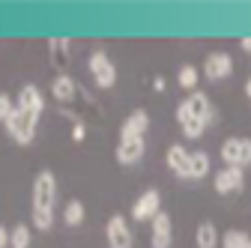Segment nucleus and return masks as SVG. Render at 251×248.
<instances>
[{
	"label": "nucleus",
	"instance_id": "nucleus-1",
	"mask_svg": "<svg viewBox=\"0 0 251 248\" xmlns=\"http://www.w3.org/2000/svg\"><path fill=\"white\" fill-rule=\"evenodd\" d=\"M39 111H21V108H15V114L6 120V132H9V138L15 141V144H33V138H36V126H39Z\"/></svg>",
	"mask_w": 251,
	"mask_h": 248
},
{
	"label": "nucleus",
	"instance_id": "nucleus-2",
	"mask_svg": "<svg viewBox=\"0 0 251 248\" xmlns=\"http://www.w3.org/2000/svg\"><path fill=\"white\" fill-rule=\"evenodd\" d=\"M87 66H90V72H93V81H96V87L111 90V87L117 84V66L111 63V57H108L105 51H93L90 60H87Z\"/></svg>",
	"mask_w": 251,
	"mask_h": 248
},
{
	"label": "nucleus",
	"instance_id": "nucleus-3",
	"mask_svg": "<svg viewBox=\"0 0 251 248\" xmlns=\"http://www.w3.org/2000/svg\"><path fill=\"white\" fill-rule=\"evenodd\" d=\"M225 168H245L251 165V138H227L222 144Z\"/></svg>",
	"mask_w": 251,
	"mask_h": 248
},
{
	"label": "nucleus",
	"instance_id": "nucleus-4",
	"mask_svg": "<svg viewBox=\"0 0 251 248\" xmlns=\"http://www.w3.org/2000/svg\"><path fill=\"white\" fill-rule=\"evenodd\" d=\"M54 203H57V176L51 171H39L33 179V206L54 209Z\"/></svg>",
	"mask_w": 251,
	"mask_h": 248
},
{
	"label": "nucleus",
	"instance_id": "nucleus-5",
	"mask_svg": "<svg viewBox=\"0 0 251 248\" xmlns=\"http://www.w3.org/2000/svg\"><path fill=\"white\" fill-rule=\"evenodd\" d=\"M105 239H108V248H132L135 245V233L129 227V222L123 215H111L108 224H105Z\"/></svg>",
	"mask_w": 251,
	"mask_h": 248
},
{
	"label": "nucleus",
	"instance_id": "nucleus-6",
	"mask_svg": "<svg viewBox=\"0 0 251 248\" xmlns=\"http://www.w3.org/2000/svg\"><path fill=\"white\" fill-rule=\"evenodd\" d=\"M159 212H162V195H159V189H147L132 203V222H152Z\"/></svg>",
	"mask_w": 251,
	"mask_h": 248
},
{
	"label": "nucleus",
	"instance_id": "nucleus-7",
	"mask_svg": "<svg viewBox=\"0 0 251 248\" xmlns=\"http://www.w3.org/2000/svg\"><path fill=\"white\" fill-rule=\"evenodd\" d=\"M233 72V57L227 51H212L203 57V75L209 81H225Z\"/></svg>",
	"mask_w": 251,
	"mask_h": 248
},
{
	"label": "nucleus",
	"instance_id": "nucleus-8",
	"mask_svg": "<svg viewBox=\"0 0 251 248\" xmlns=\"http://www.w3.org/2000/svg\"><path fill=\"white\" fill-rule=\"evenodd\" d=\"M144 152H147V144L144 138H120V147H117V162L120 165H138L144 159Z\"/></svg>",
	"mask_w": 251,
	"mask_h": 248
},
{
	"label": "nucleus",
	"instance_id": "nucleus-9",
	"mask_svg": "<svg viewBox=\"0 0 251 248\" xmlns=\"http://www.w3.org/2000/svg\"><path fill=\"white\" fill-rule=\"evenodd\" d=\"M242 189H245L242 168H222L215 174V192L218 195H230V192H242Z\"/></svg>",
	"mask_w": 251,
	"mask_h": 248
},
{
	"label": "nucleus",
	"instance_id": "nucleus-10",
	"mask_svg": "<svg viewBox=\"0 0 251 248\" xmlns=\"http://www.w3.org/2000/svg\"><path fill=\"white\" fill-rule=\"evenodd\" d=\"M174 245V222L168 212H159L152 219V248H171Z\"/></svg>",
	"mask_w": 251,
	"mask_h": 248
},
{
	"label": "nucleus",
	"instance_id": "nucleus-11",
	"mask_svg": "<svg viewBox=\"0 0 251 248\" xmlns=\"http://www.w3.org/2000/svg\"><path fill=\"white\" fill-rule=\"evenodd\" d=\"M150 129V114L144 108L132 111L129 117L123 120V126H120V138H144V132Z\"/></svg>",
	"mask_w": 251,
	"mask_h": 248
},
{
	"label": "nucleus",
	"instance_id": "nucleus-12",
	"mask_svg": "<svg viewBox=\"0 0 251 248\" xmlns=\"http://www.w3.org/2000/svg\"><path fill=\"white\" fill-rule=\"evenodd\" d=\"M165 165H168L176 176H188V168H192V152H188L182 144H174V147H168Z\"/></svg>",
	"mask_w": 251,
	"mask_h": 248
},
{
	"label": "nucleus",
	"instance_id": "nucleus-13",
	"mask_svg": "<svg viewBox=\"0 0 251 248\" xmlns=\"http://www.w3.org/2000/svg\"><path fill=\"white\" fill-rule=\"evenodd\" d=\"M15 108H21V111H45V102H42V93H39V87L36 84H24L21 90H18V96H15Z\"/></svg>",
	"mask_w": 251,
	"mask_h": 248
},
{
	"label": "nucleus",
	"instance_id": "nucleus-14",
	"mask_svg": "<svg viewBox=\"0 0 251 248\" xmlns=\"http://www.w3.org/2000/svg\"><path fill=\"white\" fill-rule=\"evenodd\" d=\"M185 105H188V111H192V117H195V120H201V123H209V120H212V102H209L206 93L195 90L192 96L185 99Z\"/></svg>",
	"mask_w": 251,
	"mask_h": 248
},
{
	"label": "nucleus",
	"instance_id": "nucleus-15",
	"mask_svg": "<svg viewBox=\"0 0 251 248\" xmlns=\"http://www.w3.org/2000/svg\"><path fill=\"white\" fill-rule=\"evenodd\" d=\"M69 48H72V42L66 39V36H51L48 39V54H51V66H57V69H63L69 63Z\"/></svg>",
	"mask_w": 251,
	"mask_h": 248
},
{
	"label": "nucleus",
	"instance_id": "nucleus-16",
	"mask_svg": "<svg viewBox=\"0 0 251 248\" xmlns=\"http://www.w3.org/2000/svg\"><path fill=\"white\" fill-rule=\"evenodd\" d=\"M75 93H78V84H75L69 75L54 78V84H51V96H54L57 102H72V99H75Z\"/></svg>",
	"mask_w": 251,
	"mask_h": 248
},
{
	"label": "nucleus",
	"instance_id": "nucleus-17",
	"mask_svg": "<svg viewBox=\"0 0 251 248\" xmlns=\"http://www.w3.org/2000/svg\"><path fill=\"white\" fill-rule=\"evenodd\" d=\"M195 242H198V248H218V245H222V236H218L212 222H201L198 233H195Z\"/></svg>",
	"mask_w": 251,
	"mask_h": 248
},
{
	"label": "nucleus",
	"instance_id": "nucleus-18",
	"mask_svg": "<svg viewBox=\"0 0 251 248\" xmlns=\"http://www.w3.org/2000/svg\"><path fill=\"white\" fill-rule=\"evenodd\" d=\"M84 215H87V209H84L81 200H69L66 206H63V222H66L69 227H81L84 224Z\"/></svg>",
	"mask_w": 251,
	"mask_h": 248
},
{
	"label": "nucleus",
	"instance_id": "nucleus-19",
	"mask_svg": "<svg viewBox=\"0 0 251 248\" xmlns=\"http://www.w3.org/2000/svg\"><path fill=\"white\" fill-rule=\"evenodd\" d=\"M222 248H251V233H245V230H225L222 233Z\"/></svg>",
	"mask_w": 251,
	"mask_h": 248
},
{
	"label": "nucleus",
	"instance_id": "nucleus-20",
	"mask_svg": "<svg viewBox=\"0 0 251 248\" xmlns=\"http://www.w3.org/2000/svg\"><path fill=\"white\" fill-rule=\"evenodd\" d=\"M209 174V156L206 152H192V168H188V176L192 179H203Z\"/></svg>",
	"mask_w": 251,
	"mask_h": 248
},
{
	"label": "nucleus",
	"instance_id": "nucleus-21",
	"mask_svg": "<svg viewBox=\"0 0 251 248\" xmlns=\"http://www.w3.org/2000/svg\"><path fill=\"white\" fill-rule=\"evenodd\" d=\"M176 81H179L182 90H192V93H195V87H198V81H201V72H198L195 66H179Z\"/></svg>",
	"mask_w": 251,
	"mask_h": 248
},
{
	"label": "nucleus",
	"instance_id": "nucleus-22",
	"mask_svg": "<svg viewBox=\"0 0 251 248\" xmlns=\"http://www.w3.org/2000/svg\"><path fill=\"white\" fill-rule=\"evenodd\" d=\"M30 245V227L27 224H15L9 233V248H27Z\"/></svg>",
	"mask_w": 251,
	"mask_h": 248
},
{
	"label": "nucleus",
	"instance_id": "nucleus-23",
	"mask_svg": "<svg viewBox=\"0 0 251 248\" xmlns=\"http://www.w3.org/2000/svg\"><path fill=\"white\" fill-rule=\"evenodd\" d=\"M179 129H182V135H185L188 141H198V138L203 135V129H206V123H201V120H195V117H188L185 123H179Z\"/></svg>",
	"mask_w": 251,
	"mask_h": 248
},
{
	"label": "nucleus",
	"instance_id": "nucleus-24",
	"mask_svg": "<svg viewBox=\"0 0 251 248\" xmlns=\"http://www.w3.org/2000/svg\"><path fill=\"white\" fill-rule=\"evenodd\" d=\"M51 224H54V209H39V206H33V227H36V230H51Z\"/></svg>",
	"mask_w": 251,
	"mask_h": 248
},
{
	"label": "nucleus",
	"instance_id": "nucleus-25",
	"mask_svg": "<svg viewBox=\"0 0 251 248\" xmlns=\"http://www.w3.org/2000/svg\"><path fill=\"white\" fill-rule=\"evenodd\" d=\"M12 114H15V102H12V96H9V93H0V123H6Z\"/></svg>",
	"mask_w": 251,
	"mask_h": 248
},
{
	"label": "nucleus",
	"instance_id": "nucleus-26",
	"mask_svg": "<svg viewBox=\"0 0 251 248\" xmlns=\"http://www.w3.org/2000/svg\"><path fill=\"white\" fill-rule=\"evenodd\" d=\"M84 138H87L84 123H75V129H72V141H84Z\"/></svg>",
	"mask_w": 251,
	"mask_h": 248
},
{
	"label": "nucleus",
	"instance_id": "nucleus-27",
	"mask_svg": "<svg viewBox=\"0 0 251 248\" xmlns=\"http://www.w3.org/2000/svg\"><path fill=\"white\" fill-rule=\"evenodd\" d=\"M9 227H3V224H0V248H9Z\"/></svg>",
	"mask_w": 251,
	"mask_h": 248
},
{
	"label": "nucleus",
	"instance_id": "nucleus-28",
	"mask_svg": "<svg viewBox=\"0 0 251 248\" xmlns=\"http://www.w3.org/2000/svg\"><path fill=\"white\" fill-rule=\"evenodd\" d=\"M165 87H168L165 78H152V90H155V93H165Z\"/></svg>",
	"mask_w": 251,
	"mask_h": 248
},
{
	"label": "nucleus",
	"instance_id": "nucleus-29",
	"mask_svg": "<svg viewBox=\"0 0 251 248\" xmlns=\"http://www.w3.org/2000/svg\"><path fill=\"white\" fill-rule=\"evenodd\" d=\"M239 45H242V51H245V54H251V36H242V39H239Z\"/></svg>",
	"mask_w": 251,
	"mask_h": 248
},
{
	"label": "nucleus",
	"instance_id": "nucleus-30",
	"mask_svg": "<svg viewBox=\"0 0 251 248\" xmlns=\"http://www.w3.org/2000/svg\"><path fill=\"white\" fill-rule=\"evenodd\" d=\"M245 96H248V99H251V75H248V78H245Z\"/></svg>",
	"mask_w": 251,
	"mask_h": 248
}]
</instances>
